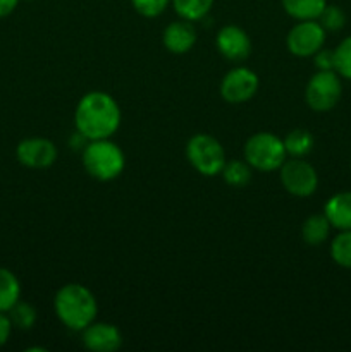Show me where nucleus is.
<instances>
[{
	"label": "nucleus",
	"mask_w": 351,
	"mask_h": 352,
	"mask_svg": "<svg viewBox=\"0 0 351 352\" xmlns=\"http://www.w3.org/2000/svg\"><path fill=\"white\" fill-rule=\"evenodd\" d=\"M120 109L105 91H89L78 102L74 126L88 141L112 138L120 126Z\"/></svg>",
	"instance_id": "obj_1"
},
{
	"label": "nucleus",
	"mask_w": 351,
	"mask_h": 352,
	"mask_svg": "<svg viewBox=\"0 0 351 352\" xmlns=\"http://www.w3.org/2000/svg\"><path fill=\"white\" fill-rule=\"evenodd\" d=\"M54 309L58 322L69 330L83 332L98 315L95 294L83 284H65L55 292Z\"/></svg>",
	"instance_id": "obj_2"
},
{
	"label": "nucleus",
	"mask_w": 351,
	"mask_h": 352,
	"mask_svg": "<svg viewBox=\"0 0 351 352\" xmlns=\"http://www.w3.org/2000/svg\"><path fill=\"white\" fill-rule=\"evenodd\" d=\"M81 160L86 174L100 182L114 181L126 167L124 151L110 138L88 141L81 151Z\"/></svg>",
	"instance_id": "obj_3"
},
{
	"label": "nucleus",
	"mask_w": 351,
	"mask_h": 352,
	"mask_svg": "<svg viewBox=\"0 0 351 352\" xmlns=\"http://www.w3.org/2000/svg\"><path fill=\"white\" fill-rule=\"evenodd\" d=\"M186 158L189 165L203 177H215L226 165V151L220 141L210 134L198 133L186 143Z\"/></svg>",
	"instance_id": "obj_4"
},
{
	"label": "nucleus",
	"mask_w": 351,
	"mask_h": 352,
	"mask_svg": "<svg viewBox=\"0 0 351 352\" xmlns=\"http://www.w3.org/2000/svg\"><path fill=\"white\" fill-rule=\"evenodd\" d=\"M244 160L258 172H274L286 162V148L279 136L272 133H255L244 143Z\"/></svg>",
	"instance_id": "obj_5"
},
{
	"label": "nucleus",
	"mask_w": 351,
	"mask_h": 352,
	"mask_svg": "<svg viewBox=\"0 0 351 352\" xmlns=\"http://www.w3.org/2000/svg\"><path fill=\"white\" fill-rule=\"evenodd\" d=\"M343 82L336 71H317L305 88V102L315 112H329L339 103Z\"/></svg>",
	"instance_id": "obj_6"
},
{
	"label": "nucleus",
	"mask_w": 351,
	"mask_h": 352,
	"mask_svg": "<svg viewBox=\"0 0 351 352\" xmlns=\"http://www.w3.org/2000/svg\"><path fill=\"white\" fill-rule=\"evenodd\" d=\"M279 179L286 191L296 198H308L319 188L315 167L303 158H289L279 168Z\"/></svg>",
	"instance_id": "obj_7"
},
{
	"label": "nucleus",
	"mask_w": 351,
	"mask_h": 352,
	"mask_svg": "<svg viewBox=\"0 0 351 352\" xmlns=\"http://www.w3.org/2000/svg\"><path fill=\"white\" fill-rule=\"evenodd\" d=\"M326 34L327 31L317 19L298 21L286 36V47L295 57H313L326 45Z\"/></svg>",
	"instance_id": "obj_8"
},
{
	"label": "nucleus",
	"mask_w": 351,
	"mask_h": 352,
	"mask_svg": "<svg viewBox=\"0 0 351 352\" xmlns=\"http://www.w3.org/2000/svg\"><path fill=\"white\" fill-rule=\"evenodd\" d=\"M260 88V79L258 74L251 69L237 65L226 72V76L220 81V96L224 102L231 105H240L246 103L248 100L253 98Z\"/></svg>",
	"instance_id": "obj_9"
},
{
	"label": "nucleus",
	"mask_w": 351,
	"mask_h": 352,
	"mask_svg": "<svg viewBox=\"0 0 351 352\" xmlns=\"http://www.w3.org/2000/svg\"><path fill=\"white\" fill-rule=\"evenodd\" d=\"M16 157L28 168H48L57 162L58 151L47 138H26L17 144Z\"/></svg>",
	"instance_id": "obj_10"
},
{
	"label": "nucleus",
	"mask_w": 351,
	"mask_h": 352,
	"mask_svg": "<svg viewBox=\"0 0 351 352\" xmlns=\"http://www.w3.org/2000/svg\"><path fill=\"white\" fill-rule=\"evenodd\" d=\"M219 54L229 62H243L251 54V40L243 28L236 24H226L219 30L215 38Z\"/></svg>",
	"instance_id": "obj_11"
},
{
	"label": "nucleus",
	"mask_w": 351,
	"mask_h": 352,
	"mask_svg": "<svg viewBox=\"0 0 351 352\" xmlns=\"http://www.w3.org/2000/svg\"><path fill=\"white\" fill-rule=\"evenodd\" d=\"M83 346L93 352H116L123 346V333L112 323L93 322L81 332Z\"/></svg>",
	"instance_id": "obj_12"
},
{
	"label": "nucleus",
	"mask_w": 351,
	"mask_h": 352,
	"mask_svg": "<svg viewBox=\"0 0 351 352\" xmlns=\"http://www.w3.org/2000/svg\"><path fill=\"white\" fill-rule=\"evenodd\" d=\"M162 43L165 50L174 55L188 54L196 43V30L191 21L179 17L178 21L169 23L162 33Z\"/></svg>",
	"instance_id": "obj_13"
},
{
	"label": "nucleus",
	"mask_w": 351,
	"mask_h": 352,
	"mask_svg": "<svg viewBox=\"0 0 351 352\" xmlns=\"http://www.w3.org/2000/svg\"><path fill=\"white\" fill-rule=\"evenodd\" d=\"M323 215L330 222L332 229H351V191L336 192L323 205Z\"/></svg>",
	"instance_id": "obj_14"
},
{
	"label": "nucleus",
	"mask_w": 351,
	"mask_h": 352,
	"mask_svg": "<svg viewBox=\"0 0 351 352\" xmlns=\"http://www.w3.org/2000/svg\"><path fill=\"white\" fill-rule=\"evenodd\" d=\"M332 226L327 220V217L322 213H313L303 222L301 226V237L308 246H322L330 236Z\"/></svg>",
	"instance_id": "obj_15"
},
{
	"label": "nucleus",
	"mask_w": 351,
	"mask_h": 352,
	"mask_svg": "<svg viewBox=\"0 0 351 352\" xmlns=\"http://www.w3.org/2000/svg\"><path fill=\"white\" fill-rule=\"evenodd\" d=\"M281 3L286 14L292 19L306 21L317 19L327 6V0H281Z\"/></svg>",
	"instance_id": "obj_16"
},
{
	"label": "nucleus",
	"mask_w": 351,
	"mask_h": 352,
	"mask_svg": "<svg viewBox=\"0 0 351 352\" xmlns=\"http://www.w3.org/2000/svg\"><path fill=\"white\" fill-rule=\"evenodd\" d=\"M21 298L19 278L9 270L0 267V313H7Z\"/></svg>",
	"instance_id": "obj_17"
},
{
	"label": "nucleus",
	"mask_w": 351,
	"mask_h": 352,
	"mask_svg": "<svg viewBox=\"0 0 351 352\" xmlns=\"http://www.w3.org/2000/svg\"><path fill=\"white\" fill-rule=\"evenodd\" d=\"M251 170H253V168L250 167V164H248L246 160H227L222 172H220V175H222L224 182H226L229 188L241 189L246 188L251 182V175H253Z\"/></svg>",
	"instance_id": "obj_18"
},
{
	"label": "nucleus",
	"mask_w": 351,
	"mask_h": 352,
	"mask_svg": "<svg viewBox=\"0 0 351 352\" xmlns=\"http://www.w3.org/2000/svg\"><path fill=\"white\" fill-rule=\"evenodd\" d=\"M286 153L291 158H305L313 150V136L306 129H292L282 140Z\"/></svg>",
	"instance_id": "obj_19"
},
{
	"label": "nucleus",
	"mask_w": 351,
	"mask_h": 352,
	"mask_svg": "<svg viewBox=\"0 0 351 352\" xmlns=\"http://www.w3.org/2000/svg\"><path fill=\"white\" fill-rule=\"evenodd\" d=\"M171 3L181 19L195 23V21L203 19L210 12L213 0H172Z\"/></svg>",
	"instance_id": "obj_20"
},
{
	"label": "nucleus",
	"mask_w": 351,
	"mask_h": 352,
	"mask_svg": "<svg viewBox=\"0 0 351 352\" xmlns=\"http://www.w3.org/2000/svg\"><path fill=\"white\" fill-rule=\"evenodd\" d=\"M330 258L343 268H351V229L339 230L330 243Z\"/></svg>",
	"instance_id": "obj_21"
},
{
	"label": "nucleus",
	"mask_w": 351,
	"mask_h": 352,
	"mask_svg": "<svg viewBox=\"0 0 351 352\" xmlns=\"http://www.w3.org/2000/svg\"><path fill=\"white\" fill-rule=\"evenodd\" d=\"M7 315H9L10 322H12V327L19 330H31L38 318L34 306L30 305V302H23L21 299L7 311Z\"/></svg>",
	"instance_id": "obj_22"
},
{
	"label": "nucleus",
	"mask_w": 351,
	"mask_h": 352,
	"mask_svg": "<svg viewBox=\"0 0 351 352\" xmlns=\"http://www.w3.org/2000/svg\"><path fill=\"white\" fill-rule=\"evenodd\" d=\"M334 71L341 76V78L351 81V34L344 38L336 48H334Z\"/></svg>",
	"instance_id": "obj_23"
},
{
	"label": "nucleus",
	"mask_w": 351,
	"mask_h": 352,
	"mask_svg": "<svg viewBox=\"0 0 351 352\" xmlns=\"http://www.w3.org/2000/svg\"><path fill=\"white\" fill-rule=\"evenodd\" d=\"M317 21L322 24L326 31H339L346 24V14H344V10L339 6L327 3L322 12H320V16L317 17Z\"/></svg>",
	"instance_id": "obj_24"
},
{
	"label": "nucleus",
	"mask_w": 351,
	"mask_h": 352,
	"mask_svg": "<svg viewBox=\"0 0 351 352\" xmlns=\"http://www.w3.org/2000/svg\"><path fill=\"white\" fill-rule=\"evenodd\" d=\"M171 2L172 0H131L134 10H136L140 16L148 17V19L160 16V14L171 6Z\"/></svg>",
	"instance_id": "obj_25"
},
{
	"label": "nucleus",
	"mask_w": 351,
	"mask_h": 352,
	"mask_svg": "<svg viewBox=\"0 0 351 352\" xmlns=\"http://www.w3.org/2000/svg\"><path fill=\"white\" fill-rule=\"evenodd\" d=\"M313 62H315L317 71H334V65H336V60H334V50L322 47L315 55H313Z\"/></svg>",
	"instance_id": "obj_26"
},
{
	"label": "nucleus",
	"mask_w": 351,
	"mask_h": 352,
	"mask_svg": "<svg viewBox=\"0 0 351 352\" xmlns=\"http://www.w3.org/2000/svg\"><path fill=\"white\" fill-rule=\"evenodd\" d=\"M10 333H12V322H10L9 315L0 313V347L7 344V340L10 339Z\"/></svg>",
	"instance_id": "obj_27"
},
{
	"label": "nucleus",
	"mask_w": 351,
	"mask_h": 352,
	"mask_svg": "<svg viewBox=\"0 0 351 352\" xmlns=\"http://www.w3.org/2000/svg\"><path fill=\"white\" fill-rule=\"evenodd\" d=\"M19 2L21 0H0V19H2V17L10 16V14L16 10L17 3Z\"/></svg>",
	"instance_id": "obj_28"
},
{
	"label": "nucleus",
	"mask_w": 351,
	"mask_h": 352,
	"mask_svg": "<svg viewBox=\"0 0 351 352\" xmlns=\"http://www.w3.org/2000/svg\"><path fill=\"white\" fill-rule=\"evenodd\" d=\"M26 2H33V0H26Z\"/></svg>",
	"instance_id": "obj_29"
},
{
	"label": "nucleus",
	"mask_w": 351,
	"mask_h": 352,
	"mask_svg": "<svg viewBox=\"0 0 351 352\" xmlns=\"http://www.w3.org/2000/svg\"><path fill=\"white\" fill-rule=\"evenodd\" d=\"M350 167H351V165H350Z\"/></svg>",
	"instance_id": "obj_30"
}]
</instances>
